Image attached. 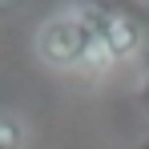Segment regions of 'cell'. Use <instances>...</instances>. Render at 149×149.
Listing matches in <instances>:
<instances>
[{
  "instance_id": "2",
  "label": "cell",
  "mask_w": 149,
  "mask_h": 149,
  "mask_svg": "<svg viewBox=\"0 0 149 149\" xmlns=\"http://www.w3.org/2000/svg\"><path fill=\"white\" fill-rule=\"evenodd\" d=\"M77 16L97 32L109 61H125V56H133L141 49V24L129 12H113V8H101V4H81Z\"/></svg>"
},
{
  "instance_id": "1",
  "label": "cell",
  "mask_w": 149,
  "mask_h": 149,
  "mask_svg": "<svg viewBox=\"0 0 149 149\" xmlns=\"http://www.w3.org/2000/svg\"><path fill=\"white\" fill-rule=\"evenodd\" d=\"M36 52L52 69H89L93 61L97 65H109L97 32L85 24L77 12H65V16L45 20V28L36 32Z\"/></svg>"
},
{
  "instance_id": "5",
  "label": "cell",
  "mask_w": 149,
  "mask_h": 149,
  "mask_svg": "<svg viewBox=\"0 0 149 149\" xmlns=\"http://www.w3.org/2000/svg\"><path fill=\"white\" fill-rule=\"evenodd\" d=\"M141 105H145V113H149V81L141 85Z\"/></svg>"
},
{
  "instance_id": "3",
  "label": "cell",
  "mask_w": 149,
  "mask_h": 149,
  "mask_svg": "<svg viewBox=\"0 0 149 149\" xmlns=\"http://www.w3.org/2000/svg\"><path fill=\"white\" fill-rule=\"evenodd\" d=\"M28 141V125L16 113H0V149H24Z\"/></svg>"
},
{
  "instance_id": "4",
  "label": "cell",
  "mask_w": 149,
  "mask_h": 149,
  "mask_svg": "<svg viewBox=\"0 0 149 149\" xmlns=\"http://www.w3.org/2000/svg\"><path fill=\"white\" fill-rule=\"evenodd\" d=\"M16 8H20V0H0V12H4V16H8V12H16Z\"/></svg>"
}]
</instances>
